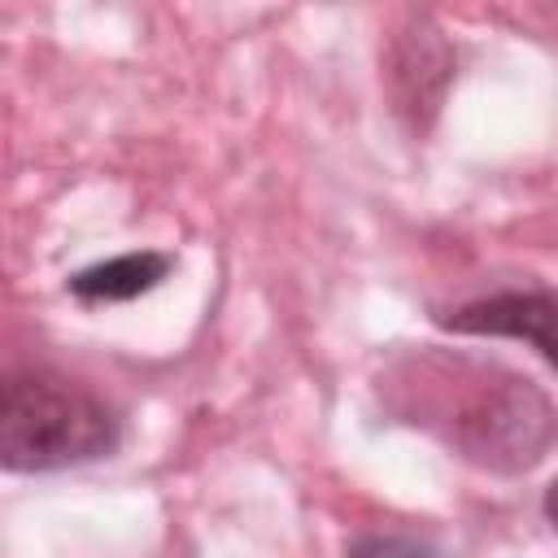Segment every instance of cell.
Segmentation results:
<instances>
[{"label":"cell","mask_w":558,"mask_h":558,"mask_svg":"<svg viewBox=\"0 0 558 558\" xmlns=\"http://www.w3.org/2000/svg\"><path fill=\"white\" fill-rule=\"evenodd\" d=\"M545 514H549V523L558 527V480H554L549 493H545Z\"/></svg>","instance_id":"52a82bcc"},{"label":"cell","mask_w":558,"mask_h":558,"mask_svg":"<svg viewBox=\"0 0 558 558\" xmlns=\"http://www.w3.org/2000/svg\"><path fill=\"white\" fill-rule=\"evenodd\" d=\"M392 384L405 392L401 414H410V423L427 427L458 458L484 471H527L558 440L554 405L532 388V379L506 366L427 353Z\"/></svg>","instance_id":"6da1fadb"},{"label":"cell","mask_w":558,"mask_h":558,"mask_svg":"<svg viewBox=\"0 0 558 558\" xmlns=\"http://www.w3.org/2000/svg\"><path fill=\"white\" fill-rule=\"evenodd\" d=\"M353 558H436V549L405 532H371L353 545Z\"/></svg>","instance_id":"8992f818"},{"label":"cell","mask_w":558,"mask_h":558,"mask_svg":"<svg viewBox=\"0 0 558 558\" xmlns=\"http://www.w3.org/2000/svg\"><path fill=\"white\" fill-rule=\"evenodd\" d=\"M170 275L166 253H122L109 262H96L70 279V292L78 301H131L148 288H157Z\"/></svg>","instance_id":"5b68a950"},{"label":"cell","mask_w":558,"mask_h":558,"mask_svg":"<svg viewBox=\"0 0 558 558\" xmlns=\"http://www.w3.org/2000/svg\"><path fill=\"white\" fill-rule=\"evenodd\" d=\"M445 327L466 336H510L527 340L549 366H558V296L554 292H497L453 314H440Z\"/></svg>","instance_id":"3957f363"},{"label":"cell","mask_w":558,"mask_h":558,"mask_svg":"<svg viewBox=\"0 0 558 558\" xmlns=\"http://www.w3.org/2000/svg\"><path fill=\"white\" fill-rule=\"evenodd\" d=\"M449 78H453V52L445 35L427 17H410L401 39L392 44V87L401 109H410L418 126L440 109Z\"/></svg>","instance_id":"277c9868"},{"label":"cell","mask_w":558,"mask_h":558,"mask_svg":"<svg viewBox=\"0 0 558 558\" xmlns=\"http://www.w3.org/2000/svg\"><path fill=\"white\" fill-rule=\"evenodd\" d=\"M118 418L57 371H17L0 397V458L9 471H61L109 453Z\"/></svg>","instance_id":"7a4b0ae2"}]
</instances>
